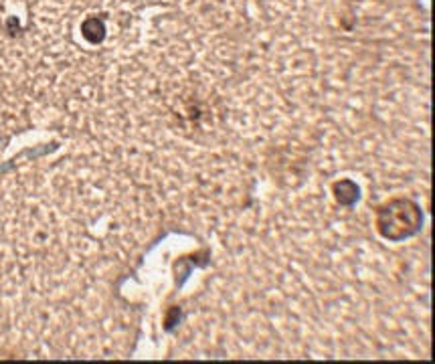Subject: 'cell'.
Masks as SVG:
<instances>
[{
    "mask_svg": "<svg viewBox=\"0 0 435 364\" xmlns=\"http://www.w3.org/2000/svg\"><path fill=\"white\" fill-rule=\"evenodd\" d=\"M377 227L385 239L401 241L411 237L421 227V213L419 207L407 198H393L379 209Z\"/></svg>",
    "mask_w": 435,
    "mask_h": 364,
    "instance_id": "1",
    "label": "cell"
},
{
    "mask_svg": "<svg viewBox=\"0 0 435 364\" xmlns=\"http://www.w3.org/2000/svg\"><path fill=\"white\" fill-rule=\"evenodd\" d=\"M104 33H106V29H104L102 21H98V19L85 21V25H83V36L85 38H89L91 43H100L104 38Z\"/></svg>",
    "mask_w": 435,
    "mask_h": 364,
    "instance_id": "2",
    "label": "cell"
}]
</instances>
